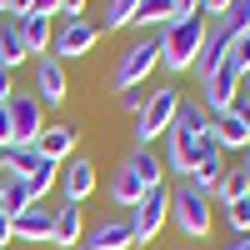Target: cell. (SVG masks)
<instances>
[{"label": "cell", "mask_w": 250, "mask_h": 250, "mask_svg": "<svg viewBox=\"0 0 250 250\" xmlns=\"http://www.w3.org/2000/svg\"><path fill=\"white\" fill-rule=\"evenodd\" d=\"M205 30H210V20H205V15H175L170 25L155 35V40H160V65L170 70V75L195 70L200 45H205Z\"/></svg>", "instance_id": "obj_1"}, {"label": "cell", "mask_w": 250, "mask_h": 250, "mask_svg": "<svg viewBox=\"0 0 250 250\" xmlns=\"http://www.w3.org/2000/svg\"><path fill=\"white\" fill-rule=\"evenodd\" d=\"M210 195L205 190H195L190 180H180L175 190H170V220H175V230L185 235V240H205L210 235V225H215V210H210Z\"/></svg>", "instance_id": "obj_2"}, {"label": "cell", "mask_w": 250, "mask_h": 250, "mask_svg": "<svg viewBox=\"0 0 250 250\" xmlns=\"http://www.w3.org/2000/svg\"><path fill=\"white\" fill-rule=\"evenodd\" d=\"M180 100H185V95L170 85V80H165V85H155L150 95H145V110L135 115V145H145V150H150V145H155V140H160V135L175 125Z\"/></svg>", "instance_id": "obj_3"}, {"label": "cell", "mask_w": 250, "mask_h": 250, "mask_svg": "<svg viewBox=\"0 0 250 250\" xmlns=\"http://www.w3.org/2000/svg\"><path fill=\"white\" fill-rule=\"evenodd\" d=\"M155 70H160V40H135V45L115 60L110 85L115 90H140V80H150Z\"/></svg>", "instance_id": "obj_4"}, {"label": "cell", "mask_w": 250, "mask_h": 250, "mask_svg": "<svg viewBox=\"0 0 250 250\" xmlns=\"http://www.w3.org/2000/svg\"><path fill=\"white\" fill-rule=\"evenodd\" d=\"M165 220H170V190H165V185H150V190L130 205V235H135V245H150L165 230Z\"/></svg>", "instance_id": "obj_5"}, {"label": "cell", "mask_w": 250, "mask_h": 250, "mask_svg": "<svg viewBox=\"0 0 250 250\" xmlns=\"http://www.w3.org/2000/svg\"><path fill=\"white\" fill-rule=\"evenodd\" d=\"M5 115H10V145H35L40 130H45V105L30 90H15L5 100Z\"/></svg>", "instance_id": "obj_6"}, {"label": "cell", "mask_w": 250, "mask_h": 250, "mask_svg": "<svg viewBox=\"0 0 250 250\" xmlns=\"http://www.w3.org/2000/svg\"><path fill=\"white\" fill-rule=\"evenodd\" d=\"M95 40H100V25H95V20H60L55 35H50V55L65 65V60L90 55V50H95Z\"/></svg>", "instance_id": "obj_7"}, {"label": "cell", "mask_w": 250, "mask_h": 250, "mask_svg": "<svg viewBox=\"0 0 250 250\" xmlns=\"http://www.w3.org/2000/svg\"><path fill=\"white\" fill-rule=\"evenodd\" d=\"M200 105L205 110H210V115H225V110H235V100H240V75L230 70V65H225V60H220V65L210 70V75H200Z\"/></svg>", "instance_id": "obj_8"}, {"label": "cell", "mask_w": 250, "mask_h": 250, "mask_svg": "<svg viewBox=\"0 0 250 250\" xmlns=\"http://www.w3.org/2000/svg\"><path fill=\"white\" fill-rule=\"evenodd\" d=\"M35 100H40V105H65V95H70V80H65V65H60V60L55 55H40L35 60Z\"/></svg>", "instance_id": "obj_9"}, {"label": "cell", "mask_w": 250, "mask_h": 250, "mask_svg": "<svg viewBox=\"0 0 250 250\" xmlns=\"http://www.w3.org/2000/svg\"><path fill=\"white\" fill-rule=\"evenodd\" d=\"M75 145H80V125H75V120H55V125H45V130H40L35 150H40V160L65 165V160L75 155Z\"/></svg>", "instance_id": "obj_10"}, {"label": "cell", "mask_w": 250, "mask_h": 250, "mask_svg": "<svg viewBox=\"0 0 250 250\" xmlns=\"http://www.w3.org/2000/svg\"><path fill=\"white\" fill-rule=\"evenodd\" d=\"M95 160H80V155H70L65 165H60V190H65V200H90L95 195Z\"/></svg>", "instance_id": "obj_11"}, {"label": "cell", "mask_w": 250, "mask_h": 250, "mask_svg": "<svg viewBox=\"0 0 250 250\" xmlns=\"http://www.w3.org/2000/svg\"><path fill=\"white\" fill-rule=\"evenodd\" d=\"M135 235H130V220H100L85 230V240H80V250H130Z\"/></svg>", "instance_id": "obj_12"}, {"label": "cell", "mask_w": 250, "mask_h": 250, "mask_svg": "<svg viewBox=\"0 0 250 250\" xmlns=\"http://www.w3.org/2000/svg\"><path fill=\"white\" fill-rule=\"evenodd\" d=\"M50 230H55V210L50 205H25L15 215V240H45L50 245Z\"/></svg>", "instance_id": "obj_13"}, {"label": "cell", "mask_w": 250, "mask_h": 250, "mask_svg": "<svg viewBox=\"0 0 250 250\" xmlns=\"http://www.w3.org/2000/svg\"><path fill=\"white\" fill-rule=\"evenodd\" d=\"M80 240H85V220H80V205L75 200H65L55 210V230H50V245H60V250H80Z\"/></svg>", "instance_id": "obj_14"}, {"label": "cell", "mask_w": 250, "mask_h": 250, "mask_svg": "<svg viewBox=\"0 0 250 250\" xmlns=\"http://www.w3.org/2000/svg\"><path fill=\"white\" fill-rule=\"evenodd\" d=\"M245 195H250V175H245V165H240V160H225V170H220V180H215L210 200L230 205V200H245Z\"/></svg>", "instance_id": "obj_15"}, {"label": "cell", "mask_w": 250, "mask_h": 250, "mask_svg": "<svg viewBox=\"0 0 250 250\" xmlns=\"http://www.w3.org/2000/svg\"><path fill=\"white\" fill-rule=\"evenodd\" d=\"M35 165H40V150H35V145H5V150H0V170H5L10 180H20V185L35 175Z\"/></svg>", "instance_id": "obj_16"}, {"label": "cell", "mask_w": 250, "mask_h": 250, "mask_svg": "<svg viewBox=\"0 0 250 250\" xmlns=\"http://www.w3.org/2000/svg\"><path fill=\"white\" fill-rule=\"evenodd\" d=\"M210 135L220 140V150H250V130H245V120L235 110H225L210 120Z\"/></svg>", "instance_id": "obj_17"}, {"label": "cell", "mask_w": 250, "mask_h": 250, "mask_svg": "<svg viewBox=\"0 0 250 250\" xmlns=\"http://www.w3.org/2000/svg\"><path fill=\"white\" fill-rule=\"evenodd\" d=\"M15 25H20V40H25V55H50V35H55V25H50V20L45 15H25V20H15Z\"/></svg>", "instance_id": "obj_18"}, {"label": "cell", "mask_w": 250, "mask_h": 250, "mask_svg": "<svg viewBox=\"0 0 250 250\" xmlns=\"http://www.w3.org/2000/svg\"><path fill=\"white\" fill-rule=\"evenodd\" d=\"M225 55H230V35H225L215 20H210V30H205V45H200V60H195V75H210Z\"/></svg>", "instance_id": "obj_19"}, {"label": "cell", "mask_w": 250, "mask_h": 250, "mask_svg": "<svg viewBox=\"0 0 250 250\" xmlns=\"http://www.w3.org/2000/svg\"><path fill=\"white\" fill-rule=\"evenodd\" d=\"M175 15H180V10H175V0H140V10H135L130 25H140V30H165Z\"/></svg>", "instance_id": "obj_20"}, {"label": "cell", "mask_w": 250, "mask_h": 250, "mask_svg": "<svg viewBox=\"0 0 250 250\" xmlns=\"http://www.w3.org/2000/svg\"><path fill=\"white\" fill-rule=\"evenodd\" d=\"M140 195H145V185H140V175L130 170V165H120V170L110 175V200H115V205H125V210H130V205H135Z\"/></svg>", "instance_id": "obj_21"}, {"label": "cell", "mask_w": 250, "mask_h": 250, "mask_svg": "<svg viewBox=\"0 0 250 250\" xmlns=\"http://www.w3.org/2000/svg\"><path fill=\"white\" fill-rule=\"evenodd\" d=\"M25 40H20V25L15 20H5V30H0V65L5 70H15V65H25Z\"/></svg>", "instance_id": "obj_22"}, {"label": "cell", "mask_w": 250, "mask_h": 250, "mask_svg": "<svg viewBox=\"0 0 250 250\" xmlns=\"http://www.w3.org/2000/svg\"><path fill=\"white\" fill-rule=\"evenodd\" d=\"M210 110L200 105V100H180V110H175V125L180 130H190V135H210Z\"/></svg>", "instance_id": "obj_23"}, {"label": "cell", "mask_w": 250, "mask_h": 250, "mask_svg": "<svg viewBox=\"0 0 250 250\" xmlns=\"http://www.w3.org/2000/svg\"><path fill=\"white\" fill-rule=\"evenodd\" d=\"M125 165H130V170L140 175V185H145V190H150V185H160V175H165L160 155H155V150H145V145H135V155L125 160Z\"/></svg>", "instance_id": "obj_24"}, {"label": "cell", "mask_w": 250, "mask_h": 250, "mask_svg": "<svg viewBox=\"0 0 250 250\" xmlns=\"http://www.w3.org/2000/svg\"><path fill=\"white\" fill-rule=\"evenodd\" d=\"M55 180H60V165H55V160H40V165H35V175L25 180V200L40 205V200L50 195V185H55Z\"/></svg>", "instance_id": "obj_25"}, {"label": "cell", "mask_w": 250, "mask_h": 250, "mask_svg": "<svg viewBox=\"0 0 250 250\" xmlns=\"http://www.w3.org/2000/svg\"><path fill=\"white\" fill-rule=\"evenodd\" d=\"M215 25L230 35V40H240V35H250V0H230V10H225Z\"/></svg>", "instance_id": "obj_26"}, {"label": "cell", "mask_w": 250, "mask_h": 250, "mask_svg": "<svg viewBox=\"0 0 250 250\" xmlns=\"http://www.w3.org/2000/svg\"><path fill=\"white\" fill-rule=\"evenodd\" d=\"M135 10H140V0H105V15L95 20L100 30H120V25H130L135 20Z\"/></svg>", "instance_id": "obj_27"}, {"label": "cell", "mask_w": 250, "mask_h": 250, "mask_svg": "<svg viewBox=\"0 0 250 250\" xmlns=\"http://www.w3.org/2000/svg\"><path fill=\"white\" fill-rule=\"evenodd\" d=\"M220 210H225L230 235H245V230H250V195H245V200H230V205H220Z\"/></svg>", "instance_id": "obj_28"}, {"label": "cell", "mask_w": 250, "mask_h": 250, "mask_svg": "<svg viewBox=\"0 0 250 250\" xmlns=\"http://www.w3.org/2000/svg\"><path fill=\"white\" fill-rule=\"evenodd\" d=\"M225 65H230L240 80L250 75V35H240V40H230V55H225Z\"/></svg>", "instance_id": "obj_29"}, {"label": "cell", "mask_w": 250, "mask_h": 250, "mask_svg": "<svg viewBox=\"0 0 250 250\" xmlns=\"http://www.w3.org/2000/svg\"><path fill=\"white\" fill-rule=\"evenodd\" d=\"M25 205H30V200H25V185H20V180H10V185H5V195H0V210L15 220L20 210H25Z\"/></svg>", "instance_id": "obj_30"}, {"label": "cell", "mask_w": 250, "mask_h": 250, "mask_svg": "<svg viewBox=\"0 0 250 250\" xmlns=\"http://www.w3.org/2000/svg\"><path fill=\"white\" fill-rule=\"evenodd\" d=\"M115 105H120L125 115H140V110H145V90H120V100H115Z\"/></svg>", "instance_id": "obj_31"}, {"label": "cell", "mask_w": 250, "mask_h": 250, "mask_svg": "<svg viewBox=\"0 0 250 250\" xmlns=\"http://www.w3.org/2000/svg\"><path fill=\"white\" fill-rule=\"evenodd\" d=\"M60 20H85V0H60Z\"/></svg>", "instance_id": "obj_32"}, {"label": "cell", "mask_w": 250, "mask_h": 250, "mask_svg": "<svg viewBox=\"0 0 250 250\" xmlns=\"http://www.w3.org/2000/svg\"><path fill=\"white\" fill-rule=\"evenodd\" d=\"M225 10H230V0H200V15L205 20H220Z\"/></svg>", "instance_id": "obj_33"}, {"label": "cell", "mask_w": 250, "mask_h": 250, "mask_svg": "<svg viewBox=\"0 0 250 250\" xmlns=\"http://www.w3.org/2000/svg\"><path fill=\"white\" fill-rule=\"evenodd\" d=\"M30 15H45V20H55V15H60V0H30Z\"/></svg>", "instance_id": "obj_34"}, {"label": "cell", "mask_w": 250, "mask_h": 250, "mask_svg": "<svg viewBox=\"0 0 250 250\" xmlns=\"http://www.w3.org/2000/svg\"><path fill=\"white\" fill-rule=\"evenodd\" d=\"M10 240H15V220H10V215H5V210H0V250H5V245H10Z\"/></svg>", "instance_id": "obj_35"}, {"label": "cell", "mask_w": 250, "mask_h": 250, "mask_svg": "<svg viewBox=\"0 0 250 250\" xmlns=\"http://www.w3.org/2000/svg\"><path fill=\"white\" fill-rule=\"evenodd\" d=\"M10 95H15V85H10V70H5V65H0V105H5V100H10Z\"/></svg>", "instance_id": "obj_36"}, {"label": "cell", "mask_w": 250, "mask_h": 250, "mask_svg": "<svg viewBox=\"0 0 250 250\" xmlns=\"http://www.w3.org/2000/svg\"><path fill=\"white\" fill-rule=\"evenodd\" d=\"M10 145V115H5V105H0V150Z\"/></svg>", "instance_id": "obj_37"}, {"label": "cell", "mask_w": 250, "mask_h": 250, "mask_svg": "<svg viewBox=\"0 0 250 250\" xmlns=\"http://www.w3.org/2000/svg\"><path fill=\"white\" fill-rule=\"evenodd\" d=\"M220 250H250V230H245V235H230V240H225Z\"/></svg>", "instance_id": "obj_38"}, {"label": "cell", "mask_w": 250, "mask_h": 250, "mask_svg": "<svg viewBox=\"0 0 250 250\" xmlns=\"http://www.w3.org/2000/svg\"><path fill=\"white\" fill-rule=\"evenodd\" d=\"M235 115L245 120V130H250V95H240V100H235Z\"/></svg>", "instance_id": "obj_39"}, {"label": "cell", "mask_w": 250, "mask_h": 250, "mask_svg": "<svg viewBox=\"0 0 250 250\" xmlns=\"http://www.w3.org/2000/svg\"><path fill=\"white\" fill-rule=\"evenodd\" d=\"M5 185H10V175H5V170H0V195H5Z\"/></svg>", "instance_id": "obj_40"}, {"label": "cell", "mask_w": 250, "mask_h": 250, "mask_svg": "<svg viewBox=\"0 0 250 250\" xmlns=\"http://www.w3.org/2000/svg\"><path fill=\"white\" fill-rule=\"evenodd\" d=\"M240 165H245V175H250V150H245V155H240Z\"/></svg>", "instance_id": "obj_41"}, {"label": "cell", "mask_w": 250, "mask_h": 250, "mask_svg": "<svg viewBox=\"0 0 250 250\" xmlns=\"http://www.w3.org/2000/svg\"><path fill=\"white\" fill-rule=\"evenodd\" d=\"M5 10H10V0H0V15H5Z\"/></svg>", "instance_id": "obj_42"}, {"label": "cell", "mask_w": 250, "mask_h": 250, "mask_svg": "<svg viewBox=\"0 0 250 250\" xmlns=\"http://www.w3.org/2000/svg\"><path fill=\"white\" fill-rule=\"evenodd\" d=\"M240 95H250V75H245V90H240Z\"/></svg>", "instance_id": "obj_43"}, {"label": "cell", "mask_w": 250, "mask_h": 250, "mask_svg": "<svg viewBox=\"0 0 250 250\" xmlns=\"http://www.w3.org/2000/svg\"><path fill=\"white\" fill-rule=\"evenodd\" d=\"M0 30H5V20H0Z\"/></svg>", "instance_id": "obj_44"}]
</instances>
